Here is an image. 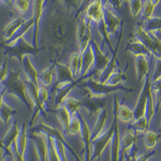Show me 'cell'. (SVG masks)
I'll return each instance as SVG.
<instances>
[{
  "label": "cell",
  "instance_id": "1",
  "mask_svg": "<svg viewBox=\"0 0 161 161\" xmlns=\"http://www.w3.org/2000/svg\"><path fill=\"white\" fill-rule=\"evenodd\" d=\"M72 19L70 16L55 14L50 26V42L56 53H60L64 43L72 32Z\"/></svg>",
  "mask_w": 161,
  "mask_h": 161
},
{
  "label": "cell",
  "instance_id": "2",
  "mask_svg": "<svg viewBox=\"0 0 161 161\" xmlns=\"http://www.w3.org/2000/svg\"><path fill=\"white\" fill-rule=\"evenodd\" d=\"M4 83H6V92L9 95L26 104L31 112L36 110V104L28 93L27 82L22 77L19 70H10L8 79Z\"/></svg>",
  "mask_w": 161,
  "mask_h": 161
},
{
  "label": "cell",
  "instance_id": "3",
  "mask_svg": "<svg viewBox=\"0 0 161 161\" xmlns=\"http://www.w3.org/2000/svg\"><path fill=\"white\" fill-rule=\"evenodd\" d=\"M6 47L9 55L11 57H17L19 61L25 55L37 53V48L35 47V45L30 40L26 39V36L16 41H13V42H7Z\"/></svg>",
  "mask_w": 161,
  "mask_h": 161
},
{
  "label": "cell",
  "instance_id": "4",
  "mask_svg": "<svg viewBox=\"0 0 161 161\" xmlns=\"http://www.w3.org/2000/svg\"><path fill=\"white\" fill-rule=\"evenodd\" d=\"M75 38H76L77 51L83 53L92 42V28L85 17L80 16L75 28Z\"/></svg>",
  "mask_w": 161,
  "mask_h": 161
},
{
  "label": "cell",
  "instance_id": "5",
  "mask_svg": "<svg viewBox=\"0 0 161 161\" xmlns=\"http://www.w3.org/2000/svg\"><path fill=\"white\" fill-rule=\"evenodd\" d=\"M150 92H152V80H150V75L148 74L145 77L141 92H140V96H139V98H137L136 106H134V108H133L134 120H137V119L145 116L147 102H148V97H149Z\"/></svg>",
  "mask_w": 161,
  "mask_h": 161
},
{
  "label": "cell",
  "instance_id": "6",
  "mask_svg": "<svg viewBox=\"0 0 161 161\" xmlns=\"http://www.w3.org/2000/svg\"><path fill=\"white\" fill-rule=\"evenodd\" d=\"M85 84H86L85 89H87L89 92L90 98H95V99H102L108 93L112 92H116V90H127V92L130 90L129 88L123 86H110V85L102 84V83L92 80V77Z\"/></svg>",
  "mask_w": 161,
  "mask_h": 161
},
{
  "label": "cell",
  "instance_id": "7",
  "mask_svg": "<svg viewBox=\"0 0 161 161\" xmlns=\"http://www.w3.org/2000/svg\"><path fill=\"white\" fill-rule=\"evenodd\" d=\"M114 121L112 124V126L108 129L105 132H103L101 136H99L97 139H95L92 141V161H95L96 159L100 160L102 153L104 152L108 144H111V141L113 139L114 136Z\"/></svg>",
  "mask_w": 161,
  "mask_h": 161
},
{
  "label": "cell",
  "instance_id": "8",
  "mask_svg": "<svg viewBox=\"0 0 161 161\" xmlns=\"http://www.w3.org/2000/svg\"><path fill=\"white\" fill-rule=\"evenodd\" d=\"M90 45L92 46L93 52H95V64H93V76H92V80L99 82L101 75L103 74V72L105 71L106 68L108 67L111 61V57L108 55L103 54V52L101 51V47L98 45L97 42L92 40Z\"/></svg>",
  "mask_w": 161,
  "mask_h": 161
},
{
  "label": "cell",
  "instance_id": "9",
  "mask_svg": "<svg viewBox=\"0 0 161 161\" xmlns=\"http://www.w3.org/2000/svg\"><path fill=\"white\" fill-rule=\"evenodd\" d=\"M31 139L33 140L39 161H48V137L41 131H36L31 133Z\"/></svg>",
  "mask_w": 161,
  "mask_h": 161
},
{
  "label": "cell",
  "instance_id": "10",
  "mask_svg": "<svg viewBox=\"0 0 161 161\" xmlns=\"http://www.w3.org/2000/svg\"><path fill=\"white\" fill-rule=\"evenodd\" d=\"M103 20H104L105 28L108 36H114L117 32L119 27H123V20L121 17L115 12L111 6H106L104 8V14H103Z\"/></svg>",
  "mask_w": 161,
  "mask_h": 161
},
{
  "label": "cell",
  "instance_id": "11",
  "mask_svg": "<svg viewBox=\"0 0 161 161\" xmlns=\"http://www.w3.org/2000/svg\"><path fill=\"white\" fill-rule=\"evenodd\" d=\"M103 14H104V9L100 0H93L86 7L82 15L88 23H95L97 25L103 19Z\"/></svg>",
  "mask_w": 161,
  "mask_h": 161
},
{
  "label": "cell",
  "instance_id": "12",
  "mask_svg": "<svg viewBox=\"0 0 161 161\" xmlns=\"http://www.w3.org/2000/svg\"><path fill=\"white\" fill-rule=\"evenodd\" d=\"M20 132V128L19 127V123L16 120H14V123L11 125L8 131L6 132V134L3 136V137L1 139V147L7 152H11L13 145L14 143L17 141Z\"/></svg>",
  "mask_w": 161,
  "mask_h": 161
},
{
  "label": "cell",
  "instance_id": "13",
  "mask_svg": "<svg viewBox=\"0 0 161 161\" xmlns=\"http://www.w3.org/2000/svg\"><path fill=\"white\" fill-rule=\"evenodd\" d=\"M44 3L45 0H32V13L33 19H35V37H33V43L35 47L38 50V39H39V29H40V22L43 16Z\"/></svg>",
  "mask_w": 161,
  "mask_h": 161
},
{
  "label": "cell",
  "instance_id": "14",
  "mask_svg": "<svg viewBox=\"0 0 161 161\" xmlns=\"http://www.w3.org/2000/svg\"><path fill=\"white\" fill-rule=\"evenodd\" d=\"M114 136L111 141V161H120V153H121V139L120 131H119L118 119L115 116L114 118Z\"/></svg>",
  "mask_w": 161,
  "mask_h": 161
},
{
  "label": "cell",
  "instance_id": "15",
  "mask_svg": "<svg viewBox=\"0 0 161 161\" xmlns=\"http://www.w3.org/2000/svg\"><path fill=\"white\" fill-rule=\"evenodd\" d=\"M114 114L121 123L130 124L134 120L133 110L125 104H119L117 97H115V101H114Z\"/></svg>",
  "mask_w": 161,
  "mask_h": 161
},
{
  "label": "cell",
  "instance_id": "16",
  "mask_svg": "<svg viewBox=\"0 0 161 161\" xmlns=\"http://www.w3.org/2000/svg\"><path fill=\"white\" fill-rule=\"evenodd\" d=\"M80 54H82V73H80V77L84 79L93 69V64H95V52H93L92 46L89 44L86 50Z\"/></svg>",
  "mask_w": 161,
  "mask_h": 161
},
{
  "label": "cell",
  "instance_id": "17",
  "mask_svg": "<svg viewBox=\"0 0 161 161\" xmlns=\"http://www.w3.org/2000/svg\"><path fill=\"white\" fill-rule=\"evenodd\" d=\"M23 64V69H24V73L26 75V80H30L31 83L40 86L39 83V73L37 71V68L35 67L32 60L30 59L29 55H25L23 57V59L20 60Z\"/></svg>",
  "mask_w": 161,
  "mask_h": 161
},
{
  "label": "cell",
  "instance_id": "18",
  "mask_svg": "<svg viewBox=\"0 0 161 161\" xmlns=\"http://www.w3.org/2000/svg\"><path fill=\"white\" fill-rule=\"evenodd\" d=\"M106 121H108V108H100L97 113L96 123L93 125V128L92 129V141L97 139L98 136L103 133Z\"/></svg>",
  "mask_w": 161,
  "mask_h": 161
},
{
  "label": "cell",
  "instance_id": "19",
  "mask_svg": "<svg viewBox=\"0 0 161 161\" xmlns=\"http://www.w3.org/2000/svg\"><path fill=\"white\" fill-rule=\"evenodd\" d=\"M148 57L145 56H136V79L137 82L142 83L145 80V77L149 74L150 64Z\"/></svg>",
  "mask_w": 161,
  "mask_h": 161
},
{
  "label": "cell",
  "instance_id": "20",
  "mask_svg": "<svg viewBox=\"0 0 161 161\" xmlns=\"http://www.w3.org/2000/svg\"><path fill=\"white\" fill-rule=\"evenodd\" d=\"M137 141V136L134 132L133 129H128L124 136L121 137V161H124V157L126 154H128L130 150L136 146V143Z\"/></svg>",
  "mask_w": 161,
  "mask_h": 161
},
{
  "label": "cell",
  "instance_id": "21",
  "mask_svg": "<svg viewBox=\"0 0 161 161\" xmlns=\"http://www.w3.org/2000/svg\"><path fill=\"white\" fill-rule=\"evenodd\" d=\"M133 35L136 40L140 41L142 44H144L147 48L150 51V53L154 56V45H153V39L150 37L149 32H147L146 30L143 28L142 24H136V27H134V31Z\"/></svg>",
  "mask_w": 161,
  "mask_h": 161
},
{
  "label": "cell",
  "instance_id": "22",
  "mask_svg": "<svg viewBox=\"0 0 161 161\" xmlns=\"http://www.w3.org/2000/svg\"><path fill=\"white\" fill-rule=\"evenodd\" d=\"M55 73L58 83H75L69 66L64 62H57L55 64Z\"/></svg>",
  "mask_w": 161,
  "mask_h": 161
},
{
  "label": "cell",
  "instance_id": "23",
  "mask_svg": "<svg viewBox=\"0 0 161 161\" xmlns=\"http://www.w3.org/2000/svg\"><path fill=\"white\" fill-rule=\"evenodd\" d=\"M26 20L24 19V17L22 16H17V17H14L11 22H9L7 24V26L4 27L3 29V38L4 40L7 41H10L11 39L14 37L15 33L19 31V29L22 27L23 25L25 24Z\"/></svg>",
  "mask_w": 161,
  "mask_h": 161
},
{
  "label": "cell",
  "instance_id": "24",
  "mask_svg": "<svg viewBox=\"0 0 161 161\" xmlns=\"http://www.w3.org/2000/svg\"><path fill=\"white\" fill-rule=\"evenodd\" d=\"M127 51L130 52V53L133 54L134 56H145V57H150L153 56V54L150 53V51L144 44H142L140 41L137 40H131L127 43Z\"/></svg>",
  "mask_w": 161,
  "mask_h": 161
},
{
  "label": "cell",
  "instance_id": "25",
  "mask_svg": "<svg viewBox=\"0 0 161 161\" xmlns=\"http://www.w3.org/2000/svg\"><path fill=\"white\" fill-rule=\"evenodd\" d=\"M69 68L71 70L72 74L74 76V80H76L77 77L80 76L82 73V54L77 52H73V53L70 55L69 58Z\"/></svg>",
  "mask_w": 161,
  "mask_h": 161
},
{
  "label": "cell",
  "instance_id": "26",
  "mask_svg": "<svg viewBox=\"0 0 161 161\" xmlns=\"http://www.w3.org/2000/svg\"><path fill=\"white\" fill-rule=\"evenodd\" d=\"M56 76L55 73V66H50L46 69H44L40 74H39V83L42 86H50L53 83L54 77Z\"/></svg>",
  "mask_w": 161,
  "mask_h": 161
},
{
  "label": "cell",
  "instance_id": "27",
  "mask_svg": "<svg viewBox=\"0 0 161 161\" xmlns=\"http://www.w3.org/2000/svg\"><path fill=\"white\" fill-rule=\"evenodd\" d=\"M15 143H16V146H17V148H19L20 154L25 156L26 150H27V146H28V127L26 124L23 125V127L20 128L19 139H17V141Z\"/></svg>",
  "mask_w": 161,
  "mask_h": 161
},
{
  "label": "cell",
  "instance_id": "28",
  "mask_svg": "<svg viewBox=\"0 0 161 161\" xmlns=\"http://www.w3.org/2000/svg\"><path fill=\"white\" fill-rule=\"evenodd\" d=\"M159 140H160V134L156 133L155 131L147 130L146 132H144L143 141H144V146L146 147V149L148 150L155 149V147L157 146Z\"/></svg>",
  "mask_w": 161,
  "mask_h": 161
},
{
  "label": "cell",
  "instance_id": "29",
  "mask_svg": "<svg viewBox=\"0 0 161 161\" xmlns=\"http://www.w3.org/2000/svg\"><path fill=\"white\" fill-rule=\"evenodd\" d=\"M142 25L147 32H158L161 30V15H154L149 19L143 22Z\"/></svg>",
  "mask_w": 161,
  "mask_h": 161
},
{
  "label": "cell",
  "instance_id": "30",
  "mask_svg": "<svg viewBox=\"0 0 161 161\" xmlns=\"http://www.w3.org/2000/svg\"><path fill=\"white\" fill-rule=\"evenodd\" d=\"M57 108V117H58V120L60 121V125L62 126V128L64 129V131L68 129L70 121H71L72 115L71 113L67 110V108L64 104L58 106Z\"/></svg>",
  "mask_w": 161,
  "mask_h": 161
},
{
  "label": "cell",
  "instance_id": "31",
  "mask_svg": "<svg viewBox=\"0 0 161 161\" xmlns=\"http://www.w3.org/2000/svg\"><path fill=\"white\" fill-rule=\"evenodd\" d=\"M80 130H82V119H80V113H77V115L72 116L68 129L66 130V133L68 136H75V134L80 133Z\"/></svg>",
  "mask_w": 161,
  "mask_h": 161
},
{
  "label": "cell",
  "instance_id": "32",
  "mask_svg": "<svg viewBox=\"0 0 161 161\" xmlns=\"http://www.w3.org/2000/svg\"><path fill=\"white\" fill-rule=\"evenodd\" d=\"M64 105L66 106L67 110L71 113V115L74 116L80 112V105H82V101L72 97V96H69V97H67L66 100L64 101Z\"/></svg>",
  "mask_w": 161,
  "mask_h": 161
},
{
  "label": "cell",
  "instance_id": "33",
  "mask_svg": "<svg viewBox=\"0 0 161 161\" xmlns=\"http://www.w3.org/2000/svg\"><path fill=\"white\" fill-rule=\"evenodd\" d=\"M125 80H126V75H125V73H123L121 70L116 68L111 73L110 76L108 77V80L104 82V84L110 85V86H119L120 83Z\"/></svg>",
  "mask_w": 161,
  "mask_h": 161
},
{
  "label": "cell",
  "instance_id": "34",
  "mask_svg": "<svg viewBox=\"0 0 161 161\" xmlns=\"http://www.w3.org/2000/svg\"><path fill=\"white\" fill-rule=\"evenodd\" d=\"M152 92L155 99L156 113H158L161 110V79L152 83Z\"/></svg>",
  "mask_w": 161,
  "mask_h": 161
},
{
  "label": "cell",
  "instance_id": "35",
  "mask_svg": "<svg viewBox=\"0 0 161 161\" xmlns=\"http://www.w3.org/2000/svg\"><path fill=\"white\" fill-rule=\"evenodd\" d=\"M15 114H16V111L4 101L1 108H0V120L4 125H9L10 119H11L12 116L15 115Z\"/></svg>",
  "mask_w": 161,
  "mask_h": 161
},
{
  "label": "cell",
  "instance_id": "36",
  "mask_svg": "<svg viewBox=\"0 0 161 161\" xmlns=\"http://www.w3.org/2000/svg\"><path fill=\"white\" fill-rule=\"evenodd\" d=\"M156 7L154 6L150 0H145L143 1V6H142V10H141V16H142V20L145 22V20L149 19L150 17L154 16Z\"/></svg>",
  "mask_w": 161,
  "mask_h": 161
},
{
  "label": "cell",
  "instance_id": "37",
  "mask_svg": "<svg viewBox=\"0 0 161 161\" xmlns=\"http://www.w3.org/2000/svg\"><path fill=\"white\" fill-rule=\"evenodd\" d=\"M48 137V161H62L60 156L58 154V150L56 147L55 139L52 136Z\"/></svg>",
  "mask_w": 161,
  "mask_h": 161
},
{
  "label": "cell",
  "instance_id": "38",
  "mask_svg": "<svg viewBox=\"0 0 161 161\" xmlns=\"http://www.w3.org/2000/svg\"><path fill=\"white\" fill-rule=\"evenodd\" d=\"M149 123L148 120H147V118L145 117H142L140 119H137V120H133V123L131 124V129H133L134 132L137 133V132H146L148 130V127H149Z\"/></svg>",
  "mask_w": 161,
  "mask_h": 161
},
{
  "label": "cell",
  "instance_id": "39",
  "mask_svg": "<svg viewBox=\"0 0 161 161\" xmlns=\"http://www.w3.org/2000/svg\"><path fill=\"white\" fill-rule=\"evenodd\" d=\"M12 4L19 14L24 15L30 8V0H12Z\"/></svg>",
  "mask_w": 161,
  "mask_h": 161
},
{
  "label": "cell",
  "instance_id": "40",
  "mask_svg": "<svg viewBox=\"0 0 161 161\" xmlns=\"http://www.w3.org/2000/svg\"><path fill=\"white\" fill-rule=\"evenodd\" d=\"M153 39V45H154V56L161 57V39L157 32H149Z\"/></svg>",
  "mask_w": 161,
  "mask_h": 161
},
{
  "label": "cell",
  "instance_id": "41",
  "mask_svg": "<svg viewBox=\"0 0 161 161\" xmlns=\"http://www.w3.org/2000/svg\"><path fill=\"white\" fill-rule=\"evenodd\" d=\"M56 147L58 150V154L60 156L62 161H68V153H67V145L64 144V141L61 140H55Z\"/></svg>",
  "mask_w": 161,
  "mask_h": 161
},
{
  "label": "cell",
  "instance_id": "42",
  "mask_svg": "<svg viewBox=\"0 0 161 161\" xmlns=\"http://www.w3.org/2000/svg\"><path fill=\"white\" fill-rule=\"evenodd\" d=\"M159 79H161V57H156L154 72H153V75H150V80L153 83Z\"/></svg>",
  "mask_w": 161,
  "mask_h": 161
},
{
  "label": "cell",
  "instance_id": "43",
  "mask_svg": "<svg viewBox=\"0 0 161 161\" xmlns=\"http://www.w3.org/2000/svg\"><path fill=\"white\" fill-rule=\"evenodd\" d=\"M130 3V12L131 15L133 17H136L137 15L141 13L142 6H143V1L142 0H130L129 1Z\"/></svg>",
  "mask_w": 161,
  "mask_h": 161
},
{
  "label": "cell",
  "instance_id": "44",
  "mask_svg": "<svg viewBox=\"0 0 161 161\" xmlns=\"http://www.w3.org/2000/svg\"><path fill=\"white\" fill-rule=\"evenodd\" d=\"M48 98H50V93H48V90L46 89L45 86H42L40 85L39 86V101H40L41 105L44 108V104L47 102Z\"/></svg>",
  "mask_w": 161,
  "mask_h": 161
},
{
  "label": "cell",
  "instance_id": "45",
  "mask_svg": "<svg viewBox=\"0 0 161 161\" xmlns=\"http://www.w3.org/2000/svg\"><path fill=\"white\" fill-rule=\"evenodd\" d=\"M9 64H8V60L3 61V64L0 66V84L4 83L8 79V75H9Z\"/></svg>",
  "mask_w": 161,
  "mask_h": 161
},
{
  "label": "cell",
  "instance_id": "46",
  "mask_svg": "<svg viewBox=\"0 0 161 161\" xmlns=\"http://www.w3.org/2000/svg\"><path fill=\"white\" fill-rule=\"evenodd\" d=\"M10 153H11V155H12L13 161H25V156L19 153V150L16 146V143H14V145H13V147Z\"/></svg>",
  "mask_w": 161,
  "mask_h": 161
},
{
  "label": "cell",
  "instance_id": "47",
  "mask_svg": "<svg viewBox=\"0 0 161 161\" xmlns=\"http://www.w3.org/2000/svg\"><path fill=\"white\" fill-rule=\"evenodd\" d=\"M61 1L64 2L70 10H75L80 8L82 0H61Z\"/></svg>",
  "mask_w": 161,
  "mask_h": 161
},
{
  "label": "cell",
  "instance_id": "48",
  "mask_svg": "<svg viewBox=\"0 0 161 161\" xmlns=\"http://www.w3.org/2000/svg\"><path fill=\"white\" fill-rule=\"evenodd\" d=\"M121 4V0H108V6H111L114 10L119 9Z\"/></svg>",
  "mask_w": 161,
  "mask_h": 161
},
{
  "label": "cell",
  "instance_id": "49",
  "mask_svg": "<svg viewBox=\"0 0 161 161\" xmlns=\"http://www.w3.org/2000/svg\"><path fill=\"white\" fill-rule=\"evenodd\" d=\"M92 1H93V0H82L80 8L82 10H85V9H86V7L88 6V4H89L90 2H92Z\"/></svg>",
  "mask_w": 161,
  "mask_h": 161
},
{
  "label": "cell",
  "instance_id": "50",
  "mask_svg": "<svg viewBox=\"0 0 161 161\" xmlns=\"http://www.w3.org/2000/svg\"><path fill=\"white\" fill-rule=\"evenodd\" d=\"M6 93H7V92H6V88H4V89L2 90V93L0 95V108H1V106L4 102V96H6Z\"/></svg>",
  "mask_w": 161,
  "mask_h": 161
},
{
  "label": "cell",
  "instance_id": "51",
  "mask_svg": "<svg viewBox=\"0 0 161 161\" xmlns=\"http://www.w3.org/2000/svg\"><path fill=\"white\" fill-rule=\"evenodd\" d=\"M4 149L0 146V161H7L6 160V157H4V154H3Z\"/></svg>",
  "mask_w": 161,
  "mask_h": 161
},
{
  "label": "cell",
  "instance_id": "52",
  "mask_svg": "<svg viewBox=\"0 0 161 161\" xmlns=\"http://www.w3.org/2000/svg\"><path fill=\"white\" fill-rule=\"evenodd\" d=\"M150 1H152L153 3H154V6H155V7H157L158 4L160 3V1H161V0H150Z\"/></svg>",
  "mask_w": 161,
  "mask_h": 161
},
{
  "label": "cell",
  "instance_id": "53",
  "mask_svg": "<svg viewBox=\"0 0 161 161\" xmlns=\"http://www.w3.org/2000/svg\"><path fill=\"white\" fill-rule=\"evenodd\" d=\"M123 1H130V0H121V2Z\"/></svg>",
  "mask_w": 161,
  "mask_h": 161
},
{
  "label": "cell",
  "instance_id": "54",
  "mask_svg": "<svg viewBox=\"0 0 161 161\" xmlns=\"http://www.w3.org/2000/svg\"><path fill=\"white\" fill-rule=\"evenodd\" d=\"M2 90H3V89H2ZM2 90H1V89H0V95H1V93H2Z\"/></svg>",
  "mask_w": 161,
  "mask_h": 161
},
{
  "label": "cell",
  "instance_id": "55",
  "mask_svg": "<svg viewBox=\"0 0 161 161\" xmlns=\"http://www.w3.org/2000/svg\"><path fill=\"white\" fill-rule=\"evenodd\" d=\"M0 146H1V140H0Z\"/></svg>",
  "mask_w": 161,
  "mask_h": 161
},
{
  "label": "cell",
  "instance_id": "56",
  "mask_svg": "<svg viewBox=\"0 0 161 161\" xmlns=\"http://www.w3.org/2000/svg\"><path fill=\"white\" fill-rule=\"evenodd\" d=\"M160 131H161V123H160Z\"/></svg>",
  "mask_w": 161,
  "mask_h": 161
},
{
  "label": "cell",
  "instance_id": "57",
  "mask_svg": "<svg viewBox=\"0 0 161 161\" xmlns=\"http://www.w3.org/2000/svg\"><path fill=\"white\" fill-rule=\"evenodd\" d=\"M0 2H2V1H1V0H0Z\"/></svg>",
  "mask_w": 161,
  "mask_h": 161
}]
</instances>
